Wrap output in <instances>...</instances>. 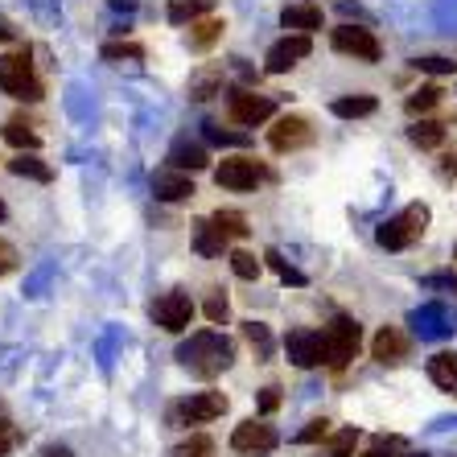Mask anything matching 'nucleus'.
Wrapping results in <instances>:
<instances>
[{"label": "nucleus", "instance_id": "37", "mask_svg": "<svg viewBox=\"0 0 457 457\" xmlns=\"http://www.w3.org/2000/svg\"><path fill=\"white\" fill-rule=\"evenodd\" d=\"M400 449H404L400 436H375V445L367 449V457H392V453H400Z\"/></svg>", "mask_w": 457, "mask_h": 457}, {"label": "nucleus", "instance_id": "38", "mask_svg": "<svg viewBox=\"0 0 457 457\" xmlns=\"http://www.w3.org/2000/svg\"><path fill=\"white\" fill-rule=\"evenodd\" d=\"M206 140H211V145H247V137H239V132H223L219 124H206Z\"/></svg>", "mask_w": 457, "mask_h": 457}, {"label": "nucleus", "instance_id": "17", "mask_svg": "<svg viewBox=\"0 0 457 457\" xmlns=\"http://www.w3.org/2000/svg\"><path fill=\"white\" fill-rule=\"evenodd\" d=\"M170 165H173V170H181V173H198V170H206V165H211V157H206V149L198 145V140L178 137V140H173V149H170Z\"/></svg>", "mask_w": 457, "mask_h": 457}, {"label": "nucleus", "instance_id": "2", "mask_svg": "<svg viewBox=\"0 0 457 457\" xmlns=\"http://www.w3.org/2000/svg\"><path fill=\"white\" fill-rule=\"evenodd\" d=\"M425 227H428V206L412 203V206H404L400 214H392L387 223H379L375 239H379V247H387V252H404V247H412L416 239L425 235Z\"/></svg>", "mask_w": 457, "mask_h": 457}, {"label": "nucleus", "instance_id": "30", "mask_svg": "<svg viewBox=\"0 0 457 457\" xmlns=\"http://www.w3.org/2000/svg\"><path fill=\"white\" fill-rule=\"evenodd\" d=\"M436 104H441V87H436V83L420 87V91H412V96L404 99V107L412 112V116H425V112H433Z\"/></svg>", "mask_w": 457, "mask_h": 457}, {"label": "nucleus", "instance_id": "42", "mask_svg": "<svg viewBox=\"0 0 457 457\" xmlns=\"http://www.w3.org/2000/svg\"><path fill=\"white\" fill-rule=\"evenodd\" d=\"M277 408H280V392H277V387H264V392H260V412H277Z\"/></svg>", "mask_w": 457, "mask_h": 457}, {"label": "nucleus", "instance_id": "39", "mask_svg": "<svg viewBox=\"0 0 457 457\" xmlns=\"http://www.w3.org/2000/svg\"><path fill=\"white\" fill-rule=\"evenodd\" d=\"M227 313H231V309H227V297H223V293H214V297L206 301V318H211L214 326H223Z\"/></svg>", "mask_w": 457, "mask_h": 457}, {"label": "nucleus", "instance_id": "15", "mask_svg": "<svg viewBox=\"0 0 457 457\" xmlns=\"http://www.w3.org/2000/svg\"><path fill=\"white\" fill-rule=\"evenodd\" d=\"M412 326H416V334H420V338H449V334L457 330L453 313H449L445 305H420L412 313Z\"/></svg>", "mask_w": 457, "mask_h": 457}, {"label": "nucleus", "instance_id": "16", "mask_svg": "<svg viewBox=\"0 0 457 457\" xmlns=\"http://www.w3.org/2000/svg\"><path fill=\"white\" fill-rule=\"evenodd\" d=\"M371 359L383 362V367H395V362L408 359V338L395 326H383L379 334L371 338Z\"/></svg>", "mask_w": 457, "mask_h": 457}, {"label": "nucleus", "instance_id": "7", "mask_svg": "<svg viewBox=\"0 0 457 457\" xmlns=\"http://www.w3.org/2000/svg\"><path fill=\"white\" fill-rule=\"evenodd\" d=\"M153 321H157L161 330H170V334H181L186 326L194 321V301L190 293H181V288H173V293H161L157 301H153Z\"/></svg>", "mask_w": 457, "mask_h": 457}, {"label": "nucleus", "instance_id": "5", "mask_svg": "<svg viewBox=\"0 0 457 457\" xmlns=\"http://www.w3.org/2000/svg\"><path fill=\"white\" fill-rule=\"evenodd\" d=\"M214 181H219L223 190L247 194L264 181V165H260L255 157H247V153H239V157H223L219 161V170H214Z\"/></svg>", "mask_w": 457, "mask_h": 457}, {"label": "nucleus", "instance_id": "33", "mask_svg": "<svg viewBox=\"0 0 457 457\" xmlns=\"http://www.w3.org/2000/svg\"><path fill=\"white\" fill-rule=\"evenodd\" d=\"M173 457H214V441L206 433H194L190 441H181V445L173 449Z\"/></svg>", "mask_w": 457, "mask_h": 457}, {"label": "nucleus", "instance_id": "14", "mask_svg": "<svg viewBox=\"0 0 457 457\" xmlns=\"http://www.w3.org/2000/svg\"><path fill=\"white\" fill-rule=\"evenodd\" d=\"M153 194H157L161 203H186V198H194V181H190V173L173 170V165H161L153 173Z\"/></svg>", "mask_w": 457, "mask_h": 457}, {"label": "nucleus", "instance_id": "10", "mask_svg": "<svg viewBox=\"0 0 457 457\" xmlns=\"http://www.w3.org/2000/svg\"><path fill=\"white\" fill-rule=\"evenodd\" d=\"M285 354L293 367H301V371H313V367H321L326 362V338H321V330H293L285 338Z\"/></svg>", "mask_w": 457, "mask_h": 457}, {"label": "nucleus", "instance_id": "22", "mask_svg": "<svg viewBox=\"0 0 457 457\" xmlns=\"http://www.w3.org/2000/svg\"><path fill=\"white\" fill-rule=\"evenodd\" d=\"M4 140H9L12 149H21V153H37V149H42V137L33 132V124L25 116H12L9 124H4Z\"/></svg>", "mask_w": 457, "mask_h": 457}, {"label": "nucleus", "instance_id": "24", "mask_svg": "<svg viewBox=\"0 0 457 457\" xmlns=\"http://www.w3.org/2000/svg\"><path fill=\"white\" fill-rule=\"evenodd\" d=\"M194 252L206 255V260H214V255L227 252V239L219 231H214L211 219H203V223H194Z\"/></svg>", "mask_w": 457, "mask_h": 457}, {"label": "nucleus", "instance_id": "26", "mask_svg": "<svg viewBox=\"0 0 457 457\" xmlns=\"http://www.w3.org/2000/svg\"><path fill=\"white\" fill-rule=\"evenodd\" d=\"M408 140L416 149H441L445 145V124L441 120H420V124L408 128Z\"/></svg>", "mask_w": 457, "mask_h": 457}, {"label": "nucleus", "instance_id": "18", "mask_svg": "<svg viewBox=\"0 0 457 457\" xmlns=\"http://www.w3.org/2000/svg\"><path fill=\"white\" fill-rule=\"evenodd\" d=\"M214 96H223V66H198L190 75V99L194 104H206Z\"/></svg>", "mask_w": 457, "mask_h": 457}, {"label": "nucleus", "instance_id": "21", "mask_svg": "<svg viewBox=\"0 0 457 457\" xmlns=\"http://www.w3.org/2000/svg\"><path fill=\"white\" fill-rule=\"evenodd\" d=\"M375 107H379V99L367 96V91H359V96H342L330 104V112L338 120H362V116H371Z\"/></svg>", "mask_w": 457, "mask_h": 457}, {"label": "nucleus", "instance_id": "41", "mask_svg": "<svg viewBox=\"0 0 457 457\" xmlns=\"http://www.w3.org/2000/svg\"><path fill=\"white\" fill-rule=\"evenodd\" d=\"M420 71H428V75H453V66L457 62H449V58H420Z\"/></svg>", "mask_w": 457, "mask_h": 457}, {"label": "nucleus", "instance_id": "12", "mask_svg": "<svg viewBox=\"0 0 457 457\" xmlns=\"http://www.w3.org/2000/svg\"><path fill=\"white\" fill-rule=\"evenodd\" d=\"M231 449L244 457H268L277 449V428L264 425V420H244L231 433Z\"/></svg>", "mask_w": 457, "mask_h": 457}, {"label": "nucleus", "instance_id": "13", "mask_svg": "<svg viewBox=\"0 0 457 457\" xmlns=\"http://www.w3.org/2000/svg\"><path fill=\"white\" fill-rule=\"evenodd\" d=\"M309 50H313V42H309L305 33H285V37L264 54V71L268 75H285V71H293L301 58H309Z\"/></svg>", "mask_w": 457, "mask_h": 457}, {"label": "nucleus", "instance_id": "8", "mask_svg": "<svg viewBox=\"0 0 457 457\" xmlns=\"http://www.w3.org/2000/svg\"><path fill=\"white\" fill-rule=\"evenodd\" d=\"M227 116H231L235 124L255 128V124H264V120L277 116V104H272V96H255V91L235 87L231 99H227Z\"/></svg>", "mask_w": 457, "mask_h": 457}, {"label": "nucleus", "instance_id": "36", "mask_svg": "<svg viewBox=\"0 0 457 457\" xmlns=\"http://www.w3.org/2000/svg\"><path fill=\"white\" fill-rule=\"evenodd\" d=\"M104 58H107V62H124V58H145V50H140L137 42H107L104 46Z\"/></svg>", "mask_w": 457, "mask_h": 457}, {"label": "nucleus", "instance_id": "11", "mask_svg": "<svg viewBox=\"0 0 457 457\" xmlns=\"http://www.w3.org/2000/svg\"><path fill=\"white\" fill-rule=\"evenodd\" d=\"M268 145H272V153L305 149V145H313V124L305 116H280L277 124L268 128Z\"/></svg>", "mask_w": 457, "mask_h": 457}, {"label": "nucleus", "instance_id": "1", "mask_svg": "<svg viewBox=\"0 0 457 457\" xmlns=\"http://www.w3.org/2000/svg\"><path fill=\"white\" fill-rule=\"evenodd\" d=\"M178 362L190 375H198V379H214V375H223L235 362V342L214 330H198L190 334V342L178 346Z\"/></svg>", "mask_w": 457, "mask_h": 457}, {"label": "nucleus", "instance_id": "9", "mask_svg": "<svg viewBox=\"0 0 457 457\" xmlns=\"http://www.w3.org/2000/svg\"><path fill=\"white\" fill-rule=\"evenodd\" d=\"M227 412V395L223 392H198L190 400H181V404L170 408V420L173 425H206L214 416Z\"/></svg>", "mask_w": 457, "mask_h": 457}, {"label": "nucleus", "instance_id": "6", "mask_svg": "<svg viewBox=\"0 0 457 457\" xmlns=\"http://www.w3.org/2000/svg\"><path fill=\"white\" fill-rule=\"evenodd\" d=\"M330 46L338 54H346V58H354V62H379L383 58L379 37L371 29H359V25H338L330 33Z\"/></svg>", "mask_w": 457, "mask_h": 457}, {"label": "nucleus", "instance_id": "45", "mask_svg": "<svg viewBox=\"0 0 457 457\" xmlns=\"http://www.w3.org/2000/svg\"><path fill=\"white\" fill-rule=\"evenodd\" d=\"M46 457H71V449H66V445H50V449H46Z\"/></svg>", "mask_w": 457, "mask_h": 457}, {"label": "nucleus", "instance_id": "43", "mask_svg": "<svg viewBox=\"0 0 457 457\" xmlns=\"http://www.w3.org/2000/svg\"><path fill=\"white\" fill-rule=\"evenodd\" d=\"M9 449H12V433H9V428H4V425H0V457L9 453Z\"/></svg>", "mask_w": 457, "mask_h": 457}, {"label": "nucleus", "instance_id": "44", "mask_svg": "<svg viewBox=\"0 0 457 457\" xmlns=\"http://www.w3.org/2000/svg\"><path fill=\"white\" fill-rule=\"evenodd\" d=\"M12 37H17V33H12V25L0 17V42H12Z\"/></svg>", "mask_w": 457, "mask_h": 457}, {"label": "nucleus", "instance_id": "23", "mask_svg": "<svg viewBox=\"0 0 457 457\" xmlns=\"http://www.w3.org/2000/svg\"><path fill=\"white\" fill-rule=\"evenodd\" d=\"M9 173L12 178H29V181H54V170L37 153H17V157L9 161Z\"/></svg>", "mask_w": 457, "mask_h": 457}, {"label": "nucleus", "instance_id": "32", "mask_svg": "<svg viewBox=\"0 0 457 457\" xmlns=\"http://www.w3.org/2000/svg\"><path fill=\"white\" fill-rule=\"evenodd\" d=\"M354 441H359V428H338V433L326 441L321 457H351L354 453Z\"/></svg>", "mask_w": 457, "mask_h": 457}, {"label": "nucleus", "instance_id": "35", "mask_svg": "<svg viewBox=\"0 0 457 457\" xmlns=\"http://www.w3.org/2000/svg\"><path fill=\"white\" fill-rule=\"evenodd\" d=\"M321 441H330V420H326V416H321V420H309L297 433V445H321Z\"/></svg>", "mask_w": 457, "mask_h": 457}, {"label": "nucleus", "instance_id": "3", "mask_svg": "<svg viewBox=\"0 0 457 457\" xmlns=\"http://www.w3.org/2000/svg\"><path fill=\"white\" fill-rule=\"evenodd\" d=\"M0 91L21 104H37L42 99V79L33 75L29 50L21 54H0Z\"/></svg>", "mask_w": 457, "mask_h": 457}, {"label": "nucleus", "instance_id": "34", "mask_svg": "<svg viewBox=\"0 0 457 457\" xmlns=\"http://www.w3.org/2000/svg\"><path fill=\"white\" fill-rule=\"evenodd\" d=\"M264 260H268V268H277V277L285 280V285H305V272H297L280 252H264Z\"/></svg>", "mask_w": 457, "mask_h": 457}, {"label": "nucleus", "instance_id": "4", "mask_svg": "<svg viewBox=\"0 0 457 457\" xmlns=\"http://www.w3.org/2000/svg\"><path fill=\"white\" fill-rule=\"evenodd\" d=\"M321 338H326V362H330V367H346L362 346V330L354 318H334L330 326L321 330Z\"/></svg>", "mask_w": 457, "mask_h": 457}, {"label": "nucleus", "instance_id": "46", "mask_svg": "<svg viewBox=\"0 0 457 457\" xmlns=\"http://www.w3.org/2000/svg\"><path fill=\"white\" fill-rule=\"evenodd\" d=\"M445 173H453V178H457V153H453V157H445Z\"/></svg>", "mask_w": 457, "mask_h": 457}, {"label": "nucleus", "instance_id": "27", "mask_svg": "<svg viewBox=\"0 0 457 457\" xmlns=\"http://www.w3.org/2000/svg\"><path fill=\"white\" fill-rule=\"evenodd\" d=\"M211 223H214V231L223 235L227 244H231V239H247V231H252V227H247V219L239 211H214Z\"/></svg>", "mask_w": 457, "mask_h": 457}, {"label": "nucleus", "instance_id": "20", "mask_svg": "<svg viewBox=\"0 0 457 457\" xmlns=\"http://www.w3.org/2000/svg\"><path fill=\"white\" fill-rule=\"evenodd\" d=\"M428 379H433L441 392L457 395V354H449V351L433 354V359H428Z\"/></svg>", "mask_w": 457, "mask_h": 457}, {"label": "nucleus", "instance_id": "31", "mask_svg": "<svg viewBox=\"0 0 457 457\" xmlns=\"http://www.w3.org/2000/svg\"><path fill=\"white\" fill-rule=\"evenodd\" d=\"M231 272L239 280H260V272H264V260H255L252 252H244V247H239V252H231Z\"/></svg>", "mask_w": 457, "mask_h": 457}, {"label": "nucleus", "instance_id": "40", "mask_svg": "<svg viewBox=\"0 0 457 457\" xmlns=\"http://www.w3.org/2000/svg\"><path fill=\"white\" fill-rule=\"evenodd\" d=\"M12 268H17V247H12L9 239H0V280L9 277Z\"/></svg>", "mask_w": 457, "mask_h": 457}, {"label": "nucleus", "instance_id": "48", "mask_svg": "<svg viewBox=\"0 0 457 457\" xmlns=\"http://www.w3.org/2000/svg\"><path fill=\"white\" fill-rule=\"evenodd\" d=\"M404 457H428V453H404Z\"/></svg>", "mask_w": 457, "mask_h": 457}, {"label": "nucleus", "instance_id": "28", "mask_svg": "<svg viewBox=\"0 0 457 457\" xmlns=\"http://www.w3.org/2000/svg\"><path fill=\"white\" fill-rule=\"evenodd\" d=\"M219 37H223V21L219 17H203V21L190 25V50H211Z\"/></svg>", "mask_w": 457, "mask_h": 457}, {"label": "nucleus", "instance_id": "25", "mask_svg": "<svg viewBox=\"0 0 457 457\" xmlns=\"http://www.w3.org/2000/svg\"><path fill=\"white\" fill-rule=\"evenodd\" d=\"M214 9V0H170V25H194Z\"/></svg>", "mask_w": 457, "mask_h": 457}, {"label": "nucleus", "instance_id": "19", "mask_svg": "<svg viewBox=\"0 0 457 457\" xmlns=\"http://www.w3.org/2000/svg\"><path fill=\"white\" fill-rule=\"evenodd\" d=\"M280 25L309 37L313 29H321V9H318V4H288V9L280 12Z\"/></svg>", "mask_w": 457, "mask_h": 457}, {"label": "nucleus", "instance_id": "49", "mask_svg": "<svg viewBox=\"0 0 457 457\" xmlns=\"http://www.w3.org/2000/svg\"><path fill=\"white\" fill-rule=\"evenodd\" d=\"M453 264H457V252H453Z\"/></svg>", "mask_w": 457, "mask_h": 457}, {"label": "nucleus", "instance_id": "47", "mask_svg": "<svg viewBox=\"0 0 457 457\" xmlns=\"http://www.w3.org/2000/svg\"><path fill=\"white\" fill-rule=\"evenodd\" d=\"M4 214H9V211H4V203H0V219H4Z\"/></svg>", "mask_w": 457, "mask_h": 457}, {"label": "nucleus", "instance_id": "29", "mask_svg": "<svg viewBox=\"0 0 457 457\" xmlns=\"http://www.w3.org/2000/svg\"><path fill=\"white\" fill-rule=\"evenodd\" d=\"M244 338L252 342L255 359H272V334H268L264 321H244Z\"/></svg>", "mask_w": 457, "mask_h": 457}]
</instances>
